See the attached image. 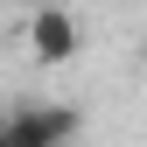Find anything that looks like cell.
Returning <instances> with one entry per match:
<instances>
[{
    "instance_id": "obj_2",
    "label": "cell",
    "mask_w": 147,
    "mask_h": 147,
    "mask_svg": "<svg viewBox=\"0 0 147 147\" xmlns=\"http://www.w3.org/2000/svg\"><path fill=\"white\" fill-rule=\"evenodd\" d=\"M77 21H70V7H35L28 14V49H35V63H70L77 56Z\"/></svg>"
},
{
    "instance_id": "obj_3",
    "label": "cell",
    "mask_w": 147,
    "mask_h": 147,
    "mask_svg": "<svg viewBox=\"0 0 147 147\" xmlns=\"http://www.w3.org/2000/svg\"><path fill=\"white\" fill-rule=\"evenodd\" d=\"M28 7H63V0H28Z\"/></svg>"
},
{
    "instance_id": "obj_1",
    "label": "cell",
    "mask_w": 147,
    "mask_h": 147,
    "mask_svg": "<svg viewBox=\"0 0 147 147\" xmlns=\"http://www.w3.org/2000/svg\"><path fill=\"white\" fill-rule=\"evenodd\" d=\"M77 105H14L0 112V147H70Z\"/></svg>"
}]
</instances>
